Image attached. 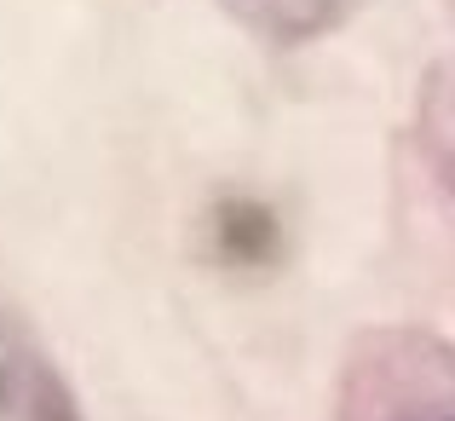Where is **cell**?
I'll list each match as a JSON object with an SVG mask.
<instances>
[{"mask_svg":"<svg viewBox=\"0 0 455 421\" xmlns=\"http://www.w3.org/2000/svg\"><path fill=\"white\" fill-rule=\"evenodd\" d=\"M334 421H455V346L415 323L363 329L340 352Z\"/></svg>","mask_w":455,"mask_h":421,"instance_id":"6da1fadb","label":"cell"},{"mask_svg":"<svg viewBox=\"0 0 455 421\" xmlns=\"http://www.w3.org/2000/svg\"><path fill=\"white\" fill-rule=\"evenodd\" d=\"M0 421H87L64 364L12 295H0Z\"/></svg>","mask_w":455,"mask_h":421,"instance_id":"7a4b0ae2","label":"cell"},{"mask_svg":"<svg viewBox=\"0 0 455 421\" xmlns=\"http://www.w3.org/2000/svg\"><path fill=\"white\" fill-rule=\"evenodd\" d=\"M220 6L266 46H311L340 29L363 0H220Z\"/></svg>","mask_w":455,"mask_h":421,"instance_id":"3957f363","label":"cell"}]
</instances>
